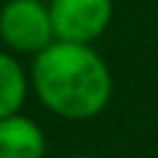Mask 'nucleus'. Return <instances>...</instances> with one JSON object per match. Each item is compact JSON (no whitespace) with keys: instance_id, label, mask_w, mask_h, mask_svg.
<instances>
[{"instance_id":"f257e3e1","label":"nucleus","mask_w":158,"mask_h":158,"mask_svg":"<svg viewBox=\"0 0 158 158\" xmlns=\"http://www.w3.org/2000/svg\"><path fill=\"white\" fill-rule=\"evenodd\" d=\"M32 85L48 111L71 121L98 116L113 92L106 61L90 42L69 40H53L34 56Z\"/></svg>"},{"instance_id":"f03ea898","label":"nucleus","mask_w":158,"mask_h":158,"mask_svg":"<svg viewBox=\"0 0 158 158\" xmlns=\"http://www.w3.org/2000/svg\"><path fill=\"white\" fill-rule=\"evenodd\" d=\"M0 40L16 53L45 50L56 40L50 6L42 0H8L0 8Z\"/></svg>"},{"instance_id":"7ed1b4c3","label":"nucleus","mask_w":158,"mask_h":158,"mask_svg":"<svg viewBox=\"0 0 158 158\" xmlns=\"http://www.w3.org/2000/svg\"><path fill=\"white\" fill-rule=\"evenodd\" d=\"M113 16L111 0H50L56 40L92 42L108 29Z\"/></svg>"},{"instance_id":"20e7f679","label":"nucleus","mask_w":158,"mask_h":158,"mask_svg":"<svg viewBox=\"0 0 158 158\" xmlns=\"http://www.w3.org/2000/svg\"><path fill=\"white\" fill-rule=\"evenodd\" d=\"M45 135L29 116L11 113L0 118V158H42Z\"/></svg>"},{"instance_id":"39448f33","label":"nucleus","mask_w":158,"mask_h":158,"mask_svg":"<svg viewBox=\"0 0 158 158\" xmlns=\"http://www.w3.org/2000/svg\"><path fill=\"white\" fill-rule=\"evenodd\" d=\"M27 98V74L11 53L0 50V118L19 113Z\"/></svg>"},{"instance_id":"423d86ee","label":"nucleus","mask_w":158,"mask_h":158,"mask_svg":"<svg viewBox=\"0 0 158 158\" xmlns=\"http://www.w3.org/2000/svg\"><path fill=\"white\" fill-rule=\"evenodd\" d=\"M69 158H98V156H69Z\"/></svg>"}]
</instances>
